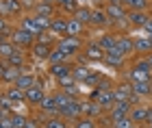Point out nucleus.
I'll return each instance as SVG.
<instances>
[{
	"mask_svg": "<svg viewBox=\"0 0 152 128\" xmlns=\"http://www.w3.org/2000/svg\"><path fill=\"white\" fill-rule=\"evenodd\" d=\"M143 33H146V35H152V15L148 17V22H146V26H143Z\"/></svg>",
	"mask_w": 152,
	"mask_h": 128,
	"instance_id": "44",
	"label": "nucleus"
},
{
	"mask_svg": "<svg viewBox=\"0 0 152 128\" xmlns=\"http://www.w3.org/2000/svg\"><path fill=\"white\" fill-rule=\"evenodd\" d=\"M0 119H2V115H0Z\"/></svg>",
	"mask_w": 152,
	"mask_h": 128,
	"instance_id": "51",
	"label": "nucleus"
},
{
	"mask_svg": "<svg viewBox=\"0 0 152 128\" xmlns=\"http://www.w3.org/2000/svg\"><path fill=\"white\" fill-rule=\"evenodd\" d=\"M67 124L70 122H65L61 115H50V117L44 119V128H70Z\"/></svg>",
	"mask_w": 152,
	"mask_h": 128,
	"instance_id": "33",
	"label": "nucleus"
},
{
	"mask_svg": "<svg viewBox=\"0 0 152 128\" xmlns=\"http://www.w3.org/2000/svg\"><path fill=\"white\" fill-rule=\"evenodd\" d=\"M96 102L102 106V111H109L111 106L115 104V98H113V91H98V98H96Z\"/></svg>",
	"mask_w": 152,
	"mask_h": 128,
	"instance_id": "32",
	"label": "nucleus"
},
{
	"mask_svg": "<svg viewBox=\"0 0 152 128\" xmlns=\"http://www.w3.org/2000/svg\"><path fill=\"white\" fill-rule=\"evenodd\" d=\"M113 87H115V80L111 76H104V74H102V78H100V83H98L96 89L98 91H113Z\"/></svg>",
	"mask_w": 152,
	"mask_h": 128,
	"instance_id": "40",
	"label": "nucleus"
},
{
	"mask_svg": "<svg viewBox=\"0 0 152 128\" xmlns=\"http://www.w3.org/2000/svg\"><path fill=\"white\" fill-rule=\"evenodd\" d=\"M0 128H4V126H2V122H0Z\"/></svg>",
	"mask_w": 152,
	"mask_h": 128,
	"instance_id": "50",
	"label": "nucleus"
},
{
	"mask_svg": "<svg viewBox=\"0 0 152 128\" xmlns=\"http://www.w3.org/2000/svg\"><path fill=\"white\" fill-rule=\"evenodd\" d=\"M4 98L11 100L13 106H18V104H22V102L26 104V93H24L22 89H18L15 85H9V87L4 89Z\"/></svg>",
	"mask_w": 152,
	"mask_h": 128,
	"instance_id": "22",
	"label": "nucleus"
},
{
	"mask_svg": "<svg viewBox=\"0 0 152 128\" xmlns=\"http://www.w3.org/2000/svg\"><path fill=\"white\" fill-rule=\"evenodd\" d=\"M24 128H44V119H39V117H28Z\"/></svg>",
	"mask_w": 152,
	"mask_h": 128,
	"instance_id": "42",
	"label": "nucleus"
},
{
	"mask_svg": "<svg viewBox=\"0 0 152 128\" xmlns=\"http://www.w3.org/2000/svg\"><path fill=\"white\" fill-rule=\"evenodd\" d=\"M37 85V76L35 74H31V72H22L20 74V78L15 80V87L18 89H22V91H28L31 87H35Z\"/></svg>",
	"mask_w": 152,
	"mask_h": 128,
	"instance_id": "24",
	"label": "nucleus"
},
{
	"mask_svg": "<svg viewBox=\"0 0 152 128\" xmlns=\"http://www.w3.org/2000/svg\"><path fill=\"white\" fill-rule=\"evenodd\" d=\"M109 22H111V20L107 17L104 7H94V9H91V20H89V26H91V28H107Z\"/></svg>",
	"mask_w": 152,
	"mask_h": 128,
	"instance_id": "12",
	"label": "nucleus"
},
{
	"mask_svg": "<svg viewBox=\"0 0 152 128\" xmlns=\"http://www.w3.org/2000/svg\"><path fill=\"white\" fill-rule=\"evenodd\" d=\"M52 98H54V104H57V109H63V106H67V104H70L72 100H74V98H70L65 91H61V89L54 91V93H52ZM76 100H78V98H76Z\"/></svg>",
	"mask_w": 152,
	"mask_h": 128,
	"instance_id": "37",
	"label": "nucleus"
},
{
	"mask_svg": "<svg viewBox=\"0 0 152 128\" xmlns=\"http://www.w3.org/2000/svg\"><path fill=\"white\" fill-rule=\"evenodd\" d=\"M72 128H98V119H91V117H78L76 122H72Z\"/></svg>",
	"mask_w": 152,
	"mask_h": 128,
	"instance_id": "39",
	"label": "nucleus"
},
{
	"mask_svg": "<svg viewBox=\"0 0 152 128\" xmlns=\"http://www.w3.org/2000/svg\"><path fill=\"white\" fill-rule=\"evenodd\" d=\"M115 48L122 52L124 57H133L135 55V44H133V35H126V33H117L115 37Z\"/></svg>",
	"mask_w": 152,
	"mask_h": 128,
	"instance_id": "8",
	"label": "nucleus"
},
{
	"mask_svg": "<svg viewBox=\"0 0 152 128\" xmlns=\"http://www.w3.org/2000/svg\"><path fill=\"white\" fill-rule=\"evenodd\" d=\"M150 4H152V0H150Z\"/></svg>",
	"mask_w": 152,
	"mask_h": 128,
	"instance_id": "52",
	"label": "nucleus"
},
{
	"mask_svg": "<svg viewBox=\"0 0 152 128\" xmlns=\"http://www.w3.org/2000/svg\"><path fill=\"white\" fill-rule=\"evenodd\" d=\"M141 128H152V124H146V126H141Z\"/></svg>",
	"mask_w": 152,
	"mask_h": 128,
	"instance_id": "47",
	"label": "nucleus"
},
{
	"mask_svg": "<svg viewBox=\"0 0 152 128\" xmlns=\"http://www.w3.org/2000/svg\"><path fill=\"white\" fill-rule=\"evenodd\" d=\"M52 48H54V46H50V44L37 41V44L31 48V55H33V59H35V61H48V57H50Z\"/></svg>",
	"mask_w": 152,
	"mask_h": 128,
	"instance_id": "19",
	"label": "nucleus"
},
{
	"mask_svg": "<svg viewBox=\"0 0 152 128\" xmlns=\"http://www.w3.org/2000/svg\"><path fill=\"white\" fill-rule=\"evenodd\" d=\"M104 11H107V17L111 20V24L115 22H124L126 24L128 22V9L124 7V0H107V7H104Z\"/></svg>",
	"mask_w": 152,
	"mask_h": 128,
	"instance_id": "2",
	"label": "nucleus"
},
{
	"mask_svg": "<svg viewBox=\"0 0 152 128\" xmlns=\"http://www.w3.org/2000/svg\"><path fill=\"white\" fill-rule=\"evenodd\" d=\"M57 115H61V117L65 119V122H76L78 117H83V102L74 98V100H72V102L67 104V106L59 109V113H57Z\"/></svg>",
	"mask_w": 152,
	"mask_h": 128,
	"instance_id": "7",
	"label": "nucleus"
},
{
	"mask_svg": "<svg viewBox=\"0 0 152 128\" xmlns=\"http://www.w3.org/2000/svg\"><path fill=\"white\" fill-rule=\"evenodd\" d=\"M72 67H74V63H70V61H65V63H57V65H50L48 74H50L54 80H59V78L72 76Z\"/></svg>",
	"mask_w": 152,
	"mask_h": 128,
	"instance_id": "17",
	"label": "nucleus"
},
{
	"mask_svg": "<svg viewBox=\"0 0 152 128\" xmlns=\"http://www.w3.org/2000/svg\"><path fill=\"white\" fill-rule=\"evenodd\" d=\"M26 115H20L18 111H13V115L9 117V122H11V128H24L26 126Z\"/></svg>",
	"mask_w": 152,
	"mask_h": 128,
	"instance_id": "41",
	"label": "nucleus"
},
{
	"mask_svg": "<svg viewBox=\"0 0 152 128\" xmlns=\"http://www.w3.org/2000/svg\"><path fill=\"white\" fill-rule=\"evenodd\" d=\"M89 65H85V63H74V67H72V78L76 80V83H83L85 85V80H87V76H89Z\"/></svg>",
	"mask_w": 152,
	"mask_h": 128,
	"instance_id": "28",
	"label": "nucleus"
},
{
	"mask_svg": "<svg viewBox=\"0 0 152 128\" xmlns=\"http://www.w3.org/2000/svg\"><path fill=\"white\" fill-rule=\"evenodd\" d=\"M143 59H146V63L150 65V70H152V52H150V55H146V57H143Z\"/></svg>",
	"mask_w": 152,
	"mask_h": 128,
	"instance_id": "46",
	"label": "nucleus"
},
{
	"mask_svg": "<svg viewBox=\"0 0 152 128\" xmlns=\"http://www.w3.org/2000/svg\"><path fill=\"white\" fill-rule=\"evenodd\" d=\"M65 61H70V59L65 57V52L59 50L57 46H54L52 52H50V57H48V63H50V65H57V63H65Z\"/></svg>",
	"mask_w": 152,
	"mask_h": 128,
	"instance_id": "38",
	"label": "nucleus"
},
{
	"mask_svg": "<svg viewBox=\"0 0 152 128\" xmlns=\"http://www.w3.org/2000/svg\"><path fill=\"white\" fill-rule=\"evenodd\" d=\"M39 109L44 111L48 117H50V115H57V113H59L57 104H54V98H52V93H48V96H46V100L41 102V106H39Z\"/></svg>",
	"mask_w": 152,
	"mask_h": 128,
	"instance_id": "36",
	"label": "nucleus"
},
{
	"mask_svg": "<svg viewBox=\"0 0 152 128\" xmlns=\"http://www.w3.org/2000/svg\"><path fill=\"white\" fill-rule=\"evenodd\" d=\"M83 46H85V41H83L80 37H67L65 35V37H61L57 41V48L63 50L67 59H70V57H78L83 52Z\"/></svg>",
	"mask_w": 152,
	"mask_h": 128,
	"instance_id": "3",
	"label": "nucleus"
},
{
	"mask_svg": "<svg viewBox=\"0 0 152 128\" xmlns=\"http://www.w3.org/2000/svg\"><path fill=\"white\" fill-rule=\"evenodd\" d=\"M148 111H150V104H135L133 109H130V115L128 119L133 122L135 126H146L148 124Z\"/></svg>",
	"mask_w": 152,
	"mask_h": 128,
	"instance_id": "10",
	"label": "nucleus"
},
{
	"mask_svg": "<svg viewBox=\"0 0 152 128\" xmlns=\"http://www.w3.org/2000/svg\"><path fill=\"white\" fill-rule=\"evenodd\" d=\"M133 44H135V55L137 57H146L152 52V44H150V37L143 33V35H133Z\"/></svg>",
	"mask_w": 152,
	"mask_h": 128,
	"instance_id": "13",
	"label": "nucleus"
},
{
	"mask_svg": "<svg viewBox=\"0 0 152 128\" xmlns=\"http://www.w3.org/2000/svg\"><path fill=\"white\" fill-rule=\"evenodd\" d=\"M115 37H117V33H102L96 41H98V46H100L104 52H109V50L115 48Z\"/></svg>",
	"mask_w": 152,
	"mask_h": 128,
	"instance_id": "30",
	"label": "nucleus"
},
{
	"mask_svg": "<svg viewBox=\"0 0 152 128\" xmlns=\"http://www.w3.org/2000/svg\"><path fill=\"white\" fill-rule=\"evenodd\" d=\"M11 41H13V46L15 48H20V50H26V48H33V46L37 44V37L35 35H31V33H26L24 28H13L11 31Z\"/></svg>",
	"mask_w": 152,
	"mask_h": 128,
	"instance_id": "4",
	"label": "nucleus"
},
{
	"mask_svg": "<svg viewBox=\"0 0 152 128\" xmlns=\"http://www.w3.org/2000/svg\"><path fill=\"white\" fill-rule=\"evenodd\" d=\"M7 65H9V67H18V70H24V65H26V55H24V50L18 48L9 59H7Z\"/></svg>",
	"mask_w": 152,
	"mask_h": 128,
	"instance_id": "31",
	"label": "nucleus"
},
{
	"mask_svg": "<svg viewBox=\"0 0 152 128\" xmlns=\"http://www.w3.org/2000/svg\"><path fill=\"white\" fill-rule=\"evenodd\" d=\"M124 7L128 11H148L150 0H124Z\"/></svg>",
	"mask_w": 152,
	"mask_h": 128,
	"instance_id": "35",
	"label": "nucleus"
},
{
	"mask_svg": "<svg viewBox=\"0 0 152 128\" xmlns=\"http://www.w3.org/2000/svg\"><path fill=\"white\" fill-rule=\"evenodd\" d=\"M113 98H115V102H130V98H133V85H130L128 80H120V83H115Z\"/></svg>",
	"mask_w": 152,
	"mask_h": 128,
	"instance_id": "11",
	"label": "nucleus"
},
{
	"mask_svg": "<svg viewBox=\"0 0 152 128\" xmlns=\"http://www.w3.org/2000/svg\"><path fill=\"white\" fill-rule=\"evenodd\" d=\"M28 2H39V0H28Z\"/></svg>",
	"mask_w": 152,
	"mask_h": 128,
	"instance_id": "48",
	"label": "nucleus"
},
{
	"mask_svg": "<svg viewBox=\"0 0 152 128\" xmlns=\"http://www.w3.org/2000/svg\"><path fill=\"white\" fill-rule=\"evenodd\" d=\"M128 83H139V80H152V70L150 65L146 63L143 57H137L128 67V74H126Z\"/></svg>",
	"mask_w": 152,
	"mask_h": 128,
	"instance_id": "1",
	"label": "nucleus"
},
{
	"mask_svg": "<svg viewBox=\"0 0 152 128\" xmlns=\"http://www.w3.org/2000/svg\"><path fill=\"white\" fill-rule=\"evenodd\" d=\"M102 63H107V67H111V70H120V67L126 63V57H124L117 48H113V50L104 52V61Z\"/></svg>",
	"mask_w": 152,
	"mask_h": 128,
	"instance_id": "14",
	"label": "nucleus"
},
{
	"mask_svg": "<svg viewBox=\"0 0 152 128\" xmlns=\"http://www.w3.org/2000/svg\"><path fill=\"white\" fill-rule=\"evenodd\" d=\"M130 85H133L135 96H139L141 100L152 98V80H139V83H130Z\"/></svg>",
	"mask_w": 152,
	"mask_h": 128,
	"instance_id": "25",
	"label": "nucleus"
},
{
	"mask_svg": "<svg viewBox=\"0 0 152 128\" xmlns=\"http://www.w3.org/2000/svg\"><path fill=\"white\" fill-rule=\"evenodd\" d=\"M24 93H26V104H28V106H41V102H44L46 96H48L46 89H44V85H41L39 80H37L35 87H31V89L24 91Z\"/></svg>",
	"mask_w": 152,
	"mask_h": 128,
	"instance_id": "9",
	"label": "nucleus"
},
{
	"mask_svg": "<svg viewBox=\"0 0 152 128\" xmlns=\"http://www.w3.org/2000/svg\"><path fill=\"white\" fill-rule=\"evenodd\" d=\"M148 11H128V24L133 26V28H141L143 31V26H146V22H148Z\"/></svg>",
	"mask_w": 152,
	"mask_h": 128,
	"instance_id": "21",
	"label": "nucleus"
},
{
	"mask_svg": "<svg viewBox=\"0 0 152 128\" xmlns=\"http://www.w3.org/2000/svg\"><path fill=\"white\" fill-rule=\"evenodd\" d=\"M9 70V65H7V61H2L0 59V80H2V76H4V72Z\"/></svg>",
	"mask_w": 152,
	"mask_h": 128,
	"instance_id": "45",
	"label": "nucleus"
},
{
	"mask_svg": "<svg viewBox=\"0 0 152 128\" xmlns=\"http://www.w3.org/2000/svg\"><path fill=\"white\" fill-rule=\"evenodd\" d=\"M80 55H83V61H89V63L104 61V50L98 46V41H85Z\"/></svg>",
	"mask_w": 152,
	"mask_h": 128,
	"instance_id": "6",
	"label": "nucleus"
},
{
	"mask_svg": "<svg viewBox=\"0 0 152 128\" xmlns=\"http://www.w3.org/2000/svg\"><path fill=\"white\" fill-rule=\"evenodd\" d=\"M91 9H94V7H89V4H85V7H78V9H76L74 11V20H76V22H80V24H85V26H89V20H91Z\"/></svg>",
	"mask_w": 152,
	"mask_h": 128,
	"instance_id": "29",
	"label": "nucleus"
},
{
	"mask_svg": "<svg viewBox=\"0 0 152 128\" xmlns=\"http://www.w3.org/2000/svg\"><path fill=\"white\" fill-rule=\"evenodd\" d=\"M130 126H135V124L130 122L128 117H124V119H120V122H115V124H113V128H130Z\"/></svg>",
	"mask_w": 152,
	"mask_h": 128,
	"instance_id": "43",
	"label": "nucleus"
},
{
	"mask_svg": "<svg viewBox=\"0 0 152 128\" xmlns=\"http://www.w3.org/2000/svg\"><path fill=\"white\" fill-rule=\"evenodd\" d=\"M33 13H35V15H44V17H54L57 15V4L39 0V2H35V7H33Z\"/></svg>",
	"mask_w": 152,
	"mask_h": 128,
	"instance_id": "20",
	"label": "nucleus"
},
{
	"mask_svg": "<svg viewBox=\"0 0 152 128\" xmlns=\"http://www.w3.org/2000/svg\"><path fill=\"white\" fill-rule=\"evenodd\" d=\"M130 109H133V104H130V102H115L111 109L104 113V117H107L109 122H111V126H113L115 122H120V119L128 117V115H130Z\"/></svg>",
	"mask_w": 152,
	"mask_h": 128,
	"instance_id": "5",
	"label": "nucleus"
},
{
	"mask_svg": "<svg viewBox=\"0 0 152 128\" xmlns=\"http://www.w3.org/2000/svg\"><path fill=\"white\" fill-rule=\"evenodd\" d=\"M83 115L85 117H91V119H100L104 117V111L98 102H91V100H85L83 102Z\"/></svg>",
	"mask_w": 152,
	"mask_h": 128,
	"instance_id": "18",
	"label": "nucleus"
},
{
	"mask_svg": "<svg viewBox=\"0 0 152 128\" xmlns=\"http://www.w3.org/2000/svg\"><path fill=\"white\" fill-rule=\"evenodd\" d=\"M20 28H24L26 33H31V35L39 37L41 35V28L37 26V20L33 13H28V15H20Z\"/></svg>",
	"mask_w": 152,
	"mask_h": 128,
	"instance_id": "15",
	"label": "nucleus"
},
{
	"mask_svg": "<svg viewBox=\"0 0 152 128\" xmlns=\"http://www.w3.org/2000/svg\"><path fill=\"white\" fill-rule=\"evenodd\" d=\"M98 128H102V126H98Z\"/></svg>",
	"mask_w": 152,
	"mask_h": 128,
	"instance_id": "53",
	"label": "nucleus"
},
{
	"mask_svg": "<svg viewBox=\"0 0 152 128\" xmlns=\"http://www.w3.org/2000/svg\"><path fill=\"white\" fill-rule=\"evenodd\" d=\"M65 28H67V17L65 15H54L52 17V26H50V33L54 37H65Z\"/></svg>",
	"mask_w": 152,
	"mask_h": 128,
	"instance_id": "23",
	"label": "nucleus"
},
{
	"mask_svg": "<svg viewBox=\"0 0 152 128\" xmlns=\"http://www.w3.org/2000/svg\"><path fill=\"white\" fill-rule=\"evenodd\" d=\"M54 4H57V11L65 13V17H72V15H74V11L80 7L78 2H76V0H54Z\"/></svg>",
	"mask_w": 152,
	"mask_h": 128,
	"instance_id": "27",
	"label": "nucleus"
},
{
	"mask_svg": "<svg viewBox=\"0 0 152 128\" xmlns=\"http://www.w3.org/2000/svg\"><path fill=\"white\" fill-rule=\"evenodd\" d=\"M0 13H2V17L20 15L22 13V4H20V0H0Z\"/></svg>",
	"mask_w": 152,
	"mask_h": 128,
	"instance_id": "16",
	"label": "nucleus"
},
{
	"mask_svg": "<svg viewBox=\"0 0 152 128\" xmlns=\"http://www.w3.org/2000/svg\"><path fill=\"white\" fill-rule=\"evenodd\" d=\"M148 37H150V44H152V35H148Z\"/></svg>",
	"mask_w": 152,
	"mask_h": 128,
	"instance_id": "49",
	"label": "nucleus"
},
{
	"mask_svg": "<svg viewBox=\"0 0 152 128\" xmlns=\"http://www.w3.org/2000/svg\"><path fill=\"white\" fill-rule=\"evenodd\" d=\"M85 31H87L85 24L76 22L74 17H67V28H65V35L67 37H80V35H85Z\"/></svg>",
	"mask_w": 152,
	"mask_h": 128,
	"instance_id": "26",
	"label": "nucleus"
},
{
	"mask_svg": "<svg viewBox=\"0 0 152 128\" xmlns=\"http://www.w3.org/2000/svg\"><path fill=\"white\" fill-rule=\"evenodd\" d=\"M15 50L18 48L13 46L11 39H0V59H2V61H7V59H9Z\"/></svg>",
	"mask_w": 152,
	"mask_h": 128,
	"instance_id": "34",
	"label": "nucleus"
}]
</instances>
